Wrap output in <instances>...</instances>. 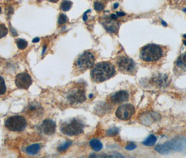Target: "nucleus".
<instances>
[{
	"label": "nucleus",
	"instance_id": "f3484780",
	"mask_svg": "<svg viewBox=\"0 0 186 158\" xmlns=\"http://www.w3.org/2000/svg\"><path fill=\"white\" fill-rule=\"evenodd\" d=\"M41 146L39 144L36 143V144H33V145H30L27 148L26 151L28 154L30 155H35L37 154L38 152L40 150Z\"/></svg>",
	"mask_w": 186,
	"mask_h": 158
},
{
	"label": "nucleus",
	"instance_id": "2eb2a0df",
	"mask_svg": "<svg viewBox=\"0 0 186 158\" xmlns=\"http://www.w3.org/2000/svg\"><path fill=\"white\" fill-rule=\"evenodd\" d=\"M176 68L181 72H186V52L178 58L176 61Z\"/></svg>",
	"mask_w": 186,
	"mask_h": 158
},
{
	"label": "nucleus",
	"instance_id": "9d476101",
	"mask_svg": "<svg viewBox=\"0 0 186 158\" xmlns=\"http://www.w3.org/2000/svg\"><path fill=\"white\" fill-rule=\"evenodd\" d=\"M68 101L72 104H78L85 101V92L84 89H80L74 91L67 96Z\"/></svg>",
	"mask_w": 186,
	"mask_h": 158
},
{
	"label": "nucleus",
	"instance_id": "b1692460",
	"mask_svg": "<svg viewBox=\"0 0 186 158\" xmlns=\"http://www.w3.org/2000/svg\"><path fill=\"white\" fill-rule=\"evenodd\" d=\"M72 141H66L64 144H62V145H61L60 146H59V148H57V150H58V151H60V152L64 151V150H66V149H67L71 145H72Z\"/></svg>",
	"mask_w": 186,
	"mask_h": 158
},
{
	"label": "nucleus",
	"instance_id": "7ed1b4c3",
	"mask_svg": "<svg viewBox=\"0 0 186 158\" xmlns=\"http://www.w3.org/2000/svg\"><path fill=\"white\" fill-rule=\"evenodd\" d=\"M84 124L79 119H73L62 124L60 130L67 136H78L83 132Z\"/></svg>",
	"mask_w": 186,
	"mask_h": 158
},
{
	"label": "nucleus",
	"instance_id": "e433bc0d",
	"mask_svg": "<svg viewBox=\"0 0 186 158\" xmlns=\"http://www.w3.org/2000/svg\"><path fill=\"white\" fill-rule=\"evenodd\" d=\"M162 25H164V26H167V23H166L165 22H164V21H162Z\"/></svg>",
	"mask_w": 186,
	"mask_h": 158
},
{
	"label": "nucleus",
	"instance_id": "4c0bfd02",
	"mask_svg": "<svg viewBox=\"0 0 186 158\" xmlns=\"http://www.w3.org/2000/svg\"><path fill=\"white\" fill-rule=\"evenodd\" d=\"M183 43H184V44H185V46H186V41H185V40H184V41H183Z\"/></svg>",
	"mask_w": 186,
	"mask_h": 158
},
{
	"label": "nucleus",
	"instance_id": "4468645a",
	"mask_svg": "<svg viewBox=\"0 0 186 158\" xmlns=\"http://www.w3.org/2000/svg\"><path fill=\"white\" fill-rule=\"evenodd\" d=\"M159 115L155 112H147L146 114H143L141 116V121L144 124H148L149 121L151 120V123H153L158 119Z\"/></svg>",
	"mask_w": 186,
	"mask_h": 158
},
{
	"label": "nucleus",
	"instance_id": "7c9ffc66",
	"mask_svg": "<svg viewBox=\"0 0 186 158\" xmlns=\"http://www.w3.org/2000/svg\"><path fill=\"white\" fill-rule=\"evenodd\" d=\"M117 15L118 17H122V16H125V13H123V12H122V11H118V12H117Z\"/></svg>",
	"mask_w": 186,
	"mask_h": 158
},
{
	"label": "nucleus",
	"instance_id": "9b49d317",
	"mask_svg": "<svg viewBox=\"0 0 186 158\" xmlns=\"http://www.w3.org/2000/svg\"><path fill=\"white\" fill-rule=\"evenodd\" d=\"M116 21V20L112 19L111 17L106 18L102 23L107 31L111 33H116L119 28V23Z\"/></svg>",
	"mask_w": 186,
	"mask_h": 158
},
{
	"label": "nucleus",
	"instance_id": "f257e3e1",
	"mask_svg": "<svg viewBox=\"0 0 186 158\" xmlns=\"http://www.w3.org/2000/svg\"><path fill=\"white\" fill-rule=\"evenodd\" d=\"M116 74L115 66L110 62H100L93 67L90 76L93 82L101 83L109 80Z\"/></svg>",
	"mask_w": 186,
	"mask_h": 158
},
{
	"label": "nucleus",
	"instance_id": "cd10ccee",
	"mask_svg": "<svg viewBox=\"0 0 186 158\" xmlns=\"http://www.w3.org/2000/svg\"><path fill=\"white\" fill-rule=\"evenodd\" d=\"M136 148H137V145H135L134 143H131L127 145V146L125 147V149H127V150H134Z\"/></svg>",
	"mask_w": 186,
	"mask_h": 158
},
{
	"label": "nucleus",
	"instance_id": "bb28decb",
	"mask_svg": "<svg viewBox=\"0 0 186 158\" xmlns=\"http://www.w3.org/2000/svg\"><path fill=\"white\" fill-rule=\"evenodd\" d=\"M118 131H119L118 128H116V127H113V128L109 129L107 131L106 134H107V136H116V135L118 133Z\"/></svg>",
	"mask_w": 186,
	"mask_h": 158
},
{
	"label": "nucleus",
	"instance_id": "a19ab883",
	"mask_svg": "<svg viewBox=\"0 0 186 158\" xmlns=\"http://www.w3.org/2000/svg\"><path fill=\"white\" fill-rule=\"evenodd\" d=\"M7 1H11V0H7Z\"/></svg>",
	"mask_w": 186,
	"mask_h": 158
},
{
	"label": "nucleus",
	"instance_id": "72a5a7b5",
	"mask_svg": "<svg viewBox=\"0 0 186 158\" xmlns=\"http://www.w3.org/2000/svg\"><path fill=\"white\" fill-rule=\"evenodd\" d=\"M39 41V37H36V38H34V39H33L32 40V42L33 43H37V42H38Z\"/></svg>",
	"mask_w": 186,
	"mask_h": 158
},
{
	"label": "nucleus",
	"instance_id": "1a4fd4ad",
	"mask_svg": "<svg viewBox=\"0 0 186 158\" xmlns=\"http://www.w3.org/2000/svg\"><path fill=\"white\" fill-rule=\"evenodd\" d=\"M167 148L168 152L172 150L174 151H185L186 150V139L172 140L164 144Z\"/></svg>",
	"mask_w": 186,
	"mask_h": 158
},
{
	"label": "nucleus",
	"instance_id": "20e7f679",
	"mask_svg": "<svg viewBox=\"0 0 186 158\" xmlns=\"http://www.w3.org/2000/svg\"><path fill=\"white\" fill-rule=\"evenodd\" d=\"M95 56L91 51H85L78 56L75 62V67L79 72H84L95 64Z\"/></svg>",
	"mask_w": 186,
	"mask_h": 158
},
{
	"label": "nucleus",
	"instance_id": "423d86ee",
	"mask_svg": "<svg viewBox=\"0 0 186 158\" xmlns=\"http://www.w3.org/2000/svg\"><path fill=\"white\" fill-rule=\"evenodd\" d=\"M4 124L9 130L12 131H22L26 128L27 121L23 117L16 115L9 118Z\"/></svg>",
	"mask_w": 186,
	"mask_h": 158
},
{
	"label": "nucleus",
	"instance_id": "a878e982",
	"mask_svg": "<svg viewBox=\"0 0 186 158\" xmlns=\"http://www.w3.org/2000/svg\"><path fill=\"white\" fill-rule=\"evenodd\" d=\"M69 19H68V17L66 16L65 14H62L60 15L58 19V24L59 25H63V24L66 23L68 22Z\"/></svg>",
	"mask_w": 186,
	"mask_h": 158
},
{
	"label": "nucleus",
	"instance_id": "6e6552de",
	"mask_svg": "<svg viewBox=\"0 0 186 158\" xmlns=\"http://www.w3.org/2000/svg\"><path fill=\"white\" fill-rule=\"evenodd\" d=\"M15 83L19 89H28L32 84V80L28 72H21L16 77Z\"/></svg>",
	"mask_w": 186,
	"mask_h": 158
},
{
	"label": "nucleus",
	"instance_id": "5701e85b",
	"mask_svg": "<svg viewBox=\"0 0 186 158\" xmlns=\"http://www.w3.org/2000/svg\"><path fill=\"white\" fill-rule=\"evenodd\" d=\"M104 7H105V6L101 1H97L94 3V8L97 11H101L104 10Z\"/></svg>",
	"mask_w": 186,
	"mask_h": 158
},
{
	"label": "nucleus",
	"instance_id": "412c9836",
	"mask_svg": "<svg viewBox=\"0 0 186 158\" xmlns=\"http://www.w3.org/2000/svg\"><path fill=\"white\" fill-rule=\"evenodd\" d=\"M16 43H17V46L20 49H25L28 45V42L25 41V39H18V40L16 41Z\"/></svg>",
	"mask_w": 186,
	"mask_h": 158
},
{
	"label": "nucleus",
	"instance_id": "2f4dec72",
	"mask_svg": "<svg viewBox=\"0 0 186 158\" xmlns=\"http://www.w3.org/2000/svg\"><path fill=\"white\" fill-rule=\"evenodd\" d=\"M11 33H12V35H13V36H16L17 35V32L16 31V30H14V29H13V28H11Z\"/></svg>",
	"mask_w": 186,
	"mask_h": 158
},
{
	"label": "nucleus",
	"instance_id": "aec40b11",
	"mask_svg": "<svg viewBox=\"0 0 186 158\" xmlns=\"http://www.w3.org/2000/svg\"><path fill=\"white\" fill-rule=\"evenodd\" d=\"M167 77L166 75H160L154 79L157 84L160 86H164V84H167Z\"/></svg>",
	"mask_w": 186,
	"mask_h": 158
},
{
	"label": "nucleus",
	"instance_id": "58836bf2",
	"mask_svg": "<svg viewBox=\"0 0 186 158\" xmlns=\"http://www.w3.org/2000/svg\"><path fill=\"white\" fill-rule=\"evenodd\" d=\"M1 7H0V14H1Z\"/></svg>",
	"mask_w": 186,
	"mask_h": 158
},
{
	"label": "nucleus",
	"instance_id": "ddd939ff",
	"mask_svg": "<svg viewBox=\"0 0 186 158\" xmlns=\"http://www.w3.org/2000/svg\"><path fill=\"white\" fill-rule=\"evenodd\" d=\"M129 99V94L126 91L121 90L115 93L111 98V102L114 104H119L126 102Z\"/></svg>",
	"mask_w": 186,
	"mask_h": 158
},
{
	"label": "nucleus",
	"instance_id": "6ab92c4d",
	"mask_svg": "<svg viewBox=\"0 0 186 158\" xmlns=\"http://www.w3.org/2000/svg\"><path fill=\"white\" fill-rule=\"evenodd\" d=\"M72 7V2L69 0H63L60 5V9L63 11H68Z\"/></svg>",
	"mask_w": 186,
	"mask_h": 158
},
{
	"label": "nucleus",
	"instance_id": "c9c22d12",
	"mask_svg": "<svg viewBox=\"0 0 186 158\" xmlns=\"http://www.w3.org/2000/svg\"><path fill=\"white\" fill-rule=\"evenodd\" d=\"M48 1H51V2H53V3H56V2H57L59 0H48Z\"/></svg>",
	"mask_w": 186,
	"mask_h": 158
},
{
	"label": "nucleus",
	"instance_id": "0eeeda50",
	"mask_svg": "<svg viewBox=\"0 0 186 158\" xmlns=\"http://www.w3.org/2000/svg\"><path fill=\"white\" fill-rule=\"evenodd\" d=\"M135 112V108L132 105L124 104L119 106L116 112V115L118 118L122 120H128L132 117Z\"/></svg>",
	"mask_w": 186,
	"mask_h": 158
},
{
	"label": "nucleus",
	"instance_id": "4be33fe9",
	"mask_svg": "<svg viewBox=\"0 0 186 158\" xmlns=\"http://www.w3.org/2000/svg\"><path fill=\"white\" fill-rule=\"evenodd\" d=\"M7 92V86L5 84V81L0 76V95H3Z\"/></svg>",
	"mask_w": 186,
	"mask_h": 158
},
{
	"label": "nucleus",
	"instance_id": "ea45409f",
	"mask_svg": "<svg viewBox=\"0 0 186 158\" xmlns=\"http://www.w3.org/2000/svg\"><path fill=\"white\" fill-rule=\"evenodd\" d=\"M183 37H185V38H186V35H183Z\"/></svg>",
	"mask_w": 186,
	"mask_h": 158
},
{
	"label": "nucleus",
	"instance_id": "473e14b6",
	"mask_svg": "<svg viewBox=\"0 0 186 158\" xmlns=\"http://www.w3.org/2000/svg\"><path fill=\"white\" fill-rule=\"evenodd\" d=\"M110 17H111V19L113 20H117L118 19V16L117 14H111Z\"/></svg>",
	"mask_w": 186,
	"mask_h": 158
},
{
	"label": "nucleus",
	"instance_id": "393cba45",
	"mask_svg": "<svg viewBox=\"0 0 186 158\" xmlns=\"http://www.w3.org/2000/svg\"><path fill=\"white\" fill-rule=\"evenodd\" d=\"M8 33V29L3 24H0V39L5 37Z\"/></svg>",
	"mask_w": 186,
	"mask_h": 158
},
{
	"label": "nucleus",
	"instance_id": "39448f33",
	"mask_svg": "<svg viewBox=\"0 0 186 158\" xmlns=\"http://www.w3.org/2000/svg\"><path fill=\"white\" fill-rule=\"evenodd\" d=\"M118 70L124 74H133L135 73L137 65L132 59L127 56H120L116 60Z\"/></svg>",
	"mask_w": 186,
	"mask_h": 158
},
{
	"label": "nucleus",
	"instance_id": "c756f323",
	"mask_svg": "<svg viewBox=\"0 0 186 158\" xmlns=\"http://www.w3.org/2000/svg\"><path fill=\"white\" fill-rule=\"evenodd\" d=\"M90 10H88V11H86L85 13H84L83 16V21H87V13H88V12H90Z\"/></svg>",
	"mask_w": 186,
	"mask_h": 158
},
{
	"label": "nucleus",
	"instance_id": "dca6fc26",
	"mask_svg": "<svg viewBox=\"0 0 186 158\" xmlns=\"http://www.w3.org/2000/svg\"><path fill=\"white\" fill-rule=\"evenodd\" d=\"M90 145L95 151H99L103 148V144L98 139H93L90 141Z\"/></svg>",
	"mask_w": 186,
	"mask_h": 158
},
{
	"label": "nucleus",
	"instance_id": "a211bd4d",
	"mask_svg": "<svg viewBox=\"0 0 186 158\" xmlns=\"http://www.w3.org/2000/svg\"><path fill=\"white\" fill-rule=\"evenodd\" d=\"M156 141H157L156 136L152 134V135H150L149 137H148L147 139L143 141V144L144 145H146V146L151 147V146H152V145H155V143H156Z\"/></svg>",
	"mask_w": 186,
	"mask_h": 158
},
{
	"label": "nucleus",
	"instance_id": "f704fd0d",
	"mask_svg": "<svg viewBox=\"0 0 186 158\" xmlns=\"http://www.w3.org/2000/svg\"><path fill=\"white\" fill-rule=\"evenodd\" d=\"M118 6H119V4H118V3H116V4H114V7H113V9H117L118 7Z\"/></svg>",
	"mask_w": 186,
	"mask_h": 158
},
{
	"label": "nucleus",
	"instance_id": "f8f14e48",
	"mask_svg": "<svg viewBox=\"0 0 186 158\" xmlns=\"http://www.w3.org/2000/svg\"><path fill=\"white\" fill-rule=\"evenodd\" d=\"M41 129L46 135H52L55 132L56 124L51 119H46L42 122Z\"/></svg>",
	"mask_w": 186,
	"mask_h": 158
},
{
	"label": "nucleus",
	"instance_id": "c85d7f7f",
	"mask_svg": "<svg viewBox=\"0 0 186 158\" xmlns=\"http://www.w3.org/2000/svg\"><path fill=\"white\" fill-rule=\"evenodd\" d=\"M7 15H8L9 17H10L11 15L12 14V13H13V9L12 7H9V8H7Z\"/></svg>",
	"mask_w": 186,
	"mask_h": 158
},
{
	"label": "nucleus",
	"instance_id": "f03ea898",
	"mask_svg": "<svg viewBox=\"0 0 186 158\" xmlns=\"http://www.w3.org/2000/svg\"><path fill=\"white\" fill-rule=\"evenodd\" d=\"M164 56V48L159 45H146L141 49L140 58L144 62L154 63L158 62Z\"/></svg>",
	"mask_w": 186,
	"mask_h": 158
}]
</instances>
